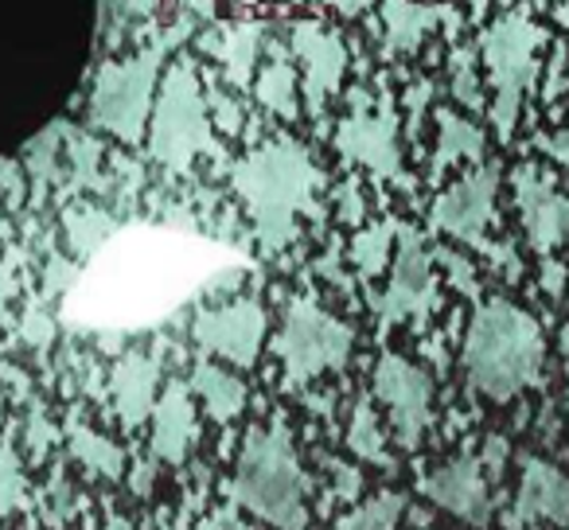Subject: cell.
I'll use <instances>...</instances> for the list:
<instances>
[{
  "instance_id": "6da1fadb",
  "label": "cell",
  "mask_w": 569,
  "mask_h": 530,
  "mask_svg": "<svg viewBox=\"0 0 569 530\" xmlns=\"http://www.w3.org/2000/svg\"><path fill=\"white\" fill-rule=\"evenodd\" d=\"M234 191L242 196L246 211L253 219L261 250L277 253L297 238L301 214L317 211L320 168L312 164L309 149L301 141H266L261 149L246 152L230 172Z\"/></svg>"
},
{
  "instance_id": "7a4b0ae2",
  "label": "cell",
  "mask_w": 569,
  "mask_h": 530,
  "mask_svg": "<svg viewBox=\"0 0 569 530\" xmlns=\"http://www.w3.org/2000/svg\"><path fill=\"white\" fill-rule=\"evenodd\" d=\"M546 340L535 317L511 301H483L468 324L465 371L468 382L491 402H511L542 374Z\"/></svg>"
},
{
  "instance_id": "3957f363",
  "label": "cell",
  "mask_w": 569,
  "mask_h": 530,
  "mask_svg": "<svg viewBox=\"0 0 569 530\" xmlns=\"http://www.w3.org/2000/svg\"><path fill=\"white\" fill-rule=\"evenodd\" d=\"M305 496H309V480L289 429L281 421L250 429L238 449L234 503L277 530H305L309 519Z\"/></svg>"
},
{
  "instance_id": "277c9868",
  "label": "cell",
  "mask_w": 569,
  "mask_h": 530,
  "mask_svg": "<svg viewBox=\"0 0 569 530\" xmlns=\"http://www.w3.org/2000/svg\"><path fill=\"white\" fill-rule=\"evenodd\" d=\"M211 113H207V94L199 82L196 67L188 59L168 67L160 79V94L152 102L149 118V152L157 164L172 168V172H188L196 157L214 149L211 137Z\"/></svg>"
},
{
  "instance_id": "5b68a950",
  "label": "cell",
  "mask_w": 569,
  "mask_h": 530,
  "mask_svg": "<svg viewBox=\"0 0 569 530\" xmlns=\"http://www.w3.org/2000/svg\"><path fill=\"white\" fill-rule=\"evenodd\" d=\"M542 40H546L542 24H535V17H527L522 9L491 20L480 36L483 67H488V79L496 87L491 121H496L503 141L519 126L522 98L530 94V87L538 79V48H542Z\"/></svg>"
},
{
  "instance_id": "8992f818",
  "label": "cell",
  "mask_w": 569,
  "mask_h": 530,
  "mask_svg": "<svg viewBox=\"0 0 569 530\" xmlns=\"http://www.w3.org/2000/svg\"><path fill=\"white\" fill-rule=\"evenodd\" d=\"M176 36L149 43L137 56L121 59V63H106L90 90V118L113 133L118 141L137 144L149 129L152 118V98H157L160 67H164L168 51H172Z\"/></svg>"
},
{
  "instance_id": "52a82bcc",
  "label": "cell",
  "mask_w": 569,
  "mask_h": 530,
  "mask_svg": "<svg viewBox=\"0 0 569 530\" xmlns=\"http://www.w3.org/2000/svg\"><path fill=\"white\" fill-rule=\"evenodd\" d=\"M351 343H356V332L343 320H336L309 297H293L284 309L281 336H277V359L284 367V379L305 387L320 374L340 371L351 356Z\"/></svg>"
},
{
  "instance_id": "ba28073f",
  "label": "cell",
  "mask_w": 569,
  "mask_h": 530,
  "mask_svg": "<svg viewBox=\"0 0 569 530\" xmlns=\"http://www.w3.org/2000/svg\"><path fill=\"white\" fill-rule=\"evenodd\" d=\"M441 304L433 278V253H429L426 238L410 227H398L395 261H390V286L387 293L375 301L382 328L395 324H421L429 320Z\"/></svg>"
},
{
  "instance_id": "9c48e42d",
  "label": "cell",
  "mask_w": 569,
  "mask_h": 530,
  "mask_svg": "<svg viewBox=\"0 0 569 530\" xmlns=\"http://www.w3.org/2000/svg\"><path fill=\"white\" fill-rule=\"evenodd\" d=\"M336 149L340 157L363 164L367 172L382 180H402V149H398V113L390 94H379L375 102L359 98L356 110L336 129Z\"/></svg>"
},
{
  "instance_id": "30bf717a",
  "label": "cell",
  "mask_w": 569,
  "mask_h": 530,
  "mask_svg": "<svg viewBox=\"0 0 569 530\" xmlns=\"http://www.w3.org/2000/svg\"><path fill=\"white\" fill-rule=\"evenodd\" d=\"M375 394L387 406L390 426L406 449H418L433 421V379L426 367L402 356H382L375 367Z\"/></svg>"
},
{
  "instance_id": "8fae6325",
  "label": "cell",
  "mask_w": 569,
  "mask_h": 530,
  "mask_svg": "<svg viewBox=\"0 0 569 530\" xmlns=\"http://www.w3.org/2000/svg\"><path fill=\"white\" fill-rule=\"evenodd\" d=\"M191 336L207 356L222 359L230 367H253L261 356V343H266V309L250 297L214 304V309L199 312Z\"/></svg>"
},
{
  "instance_id": "7c38bea8",
  "label": "cell",
  "mask_w": 569,
  "mask_h": 530,
  "mask_svg": "<svg viewBox=\"0 0 569 530\" xmlns=\"http://www.w3.org/2000/svg\"><path fill=\"white\" fill-rule=\"evenodd\" d=\"M496 196H499V168L480 164L468 176H460L445 196H437L429 222L437 230H445L449 238L468 246H488V222L496 214Z\"/></svg>"
},
{
  "instance_id": "4fadbf2b",
  "label": "cell",
  "mask_w": 569,
  "mask_h": 530,
  "mask_svg": "<svg viewBox=\"0 0 569 530\" xmlns=\"http://www.w3.org/2000/svg\"><path fill=\"white\" fill-rule=\"evenodd\" d=\"M289 56L301 63V90L309 98V110L320 113L328 98L343 87L348 43L320 20H293L289 24Z\"/></svg>"
},
{
  "instance_id": "5bb4252c",
  "label": "cell",
  "mask_w": 569,
  "mask_h": 530,
  "mask_svg": "<svg viewBox=\"0 0 569 530\" xmlns=\"http://www.w3.org/2000/svg\"><path fill=\"white\" fill-rule=\"evenodd\" d=\"M515 207L522 230L538 253H553L569 242V191H561L538 164H519L511 172Z\"/></svg>"
},
{
  "instance_id": "9a60e30c",
  "label": "cell",
  "mask_w": 569,
  "mask_h": 530,
  "mask_svg": "<svg viewBox=\"0 0 569 530\" xmlns=\"http://www.w3.org/2000/svg\"><path fill=\"white\" fill-rule=\"evenodd\" d=\"M426 499H433L437 507H445L449 514H457L460 522L472 527H488L491 519V491H488V464L480 457H457L452 464L437 468L421 483Z\"/></svg>"
},
{
  "instance_id": "2e32d148",
  "label": "cell",
  "mask_w": 569,
  "mask_h": 530,
  "mask_svg": "<svg viewBox=\"0 0 569 530\" xmlns=\"http://www.w3.org/2000/svg\"><path fill=\"white\" fill-rule=\"evenodd\" d=\"M199 421H196V398L188 382H168L164 394L152 406V460L157 464H183L188 452L196 449Z\"/></svg>"
},
{
  "instance_id": "e0dca14e",
  "label": "cell",
  "mask_w": 569,
  "mask_h": 530,
  "mask_svg": "<svg viewBox=\"0 0 569 530\" xmlns=\"http://www.w3.org/2000/svg\"><path fill=\"white\" fill-rule=\"evenodd\" d=\"M553 522V527H566L569 522V476L561 468H553L550 460L530 457L522 464L519 480V499H515L511 527L519 530L522 522Z\"/></svg>"
},
{
  "instance_id": "ac0fdd59",
  "label": "cell",
  "mask_w": 569,
  "mask_h": 530,
  "mask_svg": "<svg viewBox=\"0 0 569 530\" xmlns=\"http://www.w3.org/2000/svg\"><path fill=\"white\" fill-rule=\"evenodd\" d=\"M157 387H160L157 356H144V351L121 356L110 371V398L118 418L126 426H144L152 418V406H157Z\"/></svg>"
},
{
  "instance_id": "d6986e66",
  "label": "cell",
  "mask_w": 569,
  "mask_h": 530,
  "mask_svg": "<svg viewBox=\"0 0 569 530\" xmlns=\"http://www.w3.org/2000/svg\"><path fill=\"white\" fill-rule=\"evenodd\" d=\"M382 48L387 56H413L429 32L441 24L449 9L445 4H421V0H382Z\"/></svg>"
},
{
  "instance_id": "ffe728a7",
  "label": "cell",
  "mask_w": 569,
  "mask_h": 530,
  "mask_svg": "<svg viewBox=\"0 0 569 530\" xmlns=\"http://www.w3.org/2000/svg\"><path fill=\"white\" fill-rule=\"evenodd\" d=\"M266 24H253V20H242V24H227L219 36L211 40V51L219 56L222 74H227L230 87L246 90L253 82V67H258V51L266 43Z\"/></svg>"
},
{
  "instance_id": "44dd1931",
  "label": "cell",
  "mask_w": 569,
  "mask_h": 530,
  "mask_svg": "<svg viewBox=\"0 0 569 530\" xmlns=\"http://www.w3.org/2000/svg\"><path fill=\"white\" fill-rule=\"evenodd\" d=\"M191 394L203 402V410L211 413L214 421H234L238 413L246 410V387L234 371H227L222 363H211V359H199L191 367Z\"/></svg>"
},
{
  "instance_id": "7402d4cb",
  "label": "cell",
  "mask_w": 569,
  "mask_h": 530,
  "mask_svg": "<svg viewBox=\"0 0 569 530\" xmlns=\"http://www.w3.org/2000/svg\"><path fill=\"white\" fill-rule=\"evenodd\" d=\"M437 152H433V176H441L445 168L460 164V160H483L488 152V137L476 121L460 118L457 110H437Z\"/></svg>"
},
{
  "instance_id": "603a6c76",
  "label": "cell",
  "mask_w": 569,
  "mask_h": 530,
  "mask_svg": "<svg viewBox=\"0 0 569 530\" xmlns=\"http://www.w3.org/2000/svg\"><path fill=\"white\" fill-rule=\"evenodd\" d=\"M253 98H258L269 113H277V118H284V121H293L297 113H301V102H297V98H301V74H297V67L289 63L281 51L258 71V79H253Z\"/></svg>"
},
{
  "instance_id": "cb8c5ba5",
  "label": "cell",
  "mask_w": 569,
  "mask_h": 530,
  "mask_svg": "<svg viewBox=\"0 0 569 530\" xmlns=\"http://www.w3.org/2000/svg\"><path fill=\"white\" fill-rule=\"evenodd\" d=\"M67 449H71V457L79 460L82 468H90V472L102 476V480H121V472H126V452H121L110 437H102L98 429H90L87 421H79V418L67 421Z\"/></svg>"
},
{
  "instance_id": "d4e9b609",
  "label": "cell",
  "mask_w": 569,
  "mask_h": 530,
  "mask_svg": "<svg viewBox=\"0 0 569 530\" xmlns=\"http://www.w3.org/2000/svg\"><path fill=\"white\" fill-rule=\"evenodd\" d=\"M395 246H398V222L387 219V222H375V227L359 230V234L351 238L348 258L359 270V278L375 281L382 270H387L390 261H395Z\"/></svg>"
},
{
  "instance_id": "484cf974",
  "label": "cell",
  "mask_w": 569,
  "mask_h": 530,
  "mask_svg": "<svg viewBox=\"0 0 569 530\" xmlns=\"http://www.w3.org/2000/svg\"><path fill=\"white\" fill-rule=\"evenodd\" d=\"M63 227H67V242L79 258H90L106 238L118 230V219L110 211H98V207H71L63 214Z\"/></svg>"
},
{
  "instance_id": "4316f807",
  "label": "cell",
  "mask_w": 569,
  "mask_h": 530,
  "mask_svg": "<svg viewBox=\"0 0 569 530\" xmlns=\"http://www.w3.org/2000/svg\"><path fill=\"white\" fill-rule=\"evenodd\" d=\"M348 449L356 452L359 460H371V464H382L387 457V441H382V426H379V413H375V406L359 402L356 410H351V421H348Z\"/></svg>"
},
{
  "instance_id": "83f0119b",
  "label": "cell",
  "mask_w": 569,
  "mask_h": 530,
  "mask_svg": "<svg viewBox=\"0 0 569 530\" xmlns=\"http://www.w3.org/2000/svg\"><path fill=\"white\" fill-rule=\"evenodd\" d=\"M398 519H402V499L379 496V499H367L351 514H343L336 522V530H398Z\"/></svg>"
},
{
  "instance_id": "f1b7e54d",
  "label": "cell",
  "mask_w": 569,
  "mask_h": 530,
  "mask_svg": "<svg viewBox=\"0 0 569 530\" xmlns=\"http://www.w3.org/2000/svg\"><path fill=\"white\" fill-rule=\"evenodd\" d=\"M0 507H4V511H28V507H32L24 464H20L9 444H0Z\"/></svg>"
},
{
  "instance_id": "f546056e",
  "label": "cell",
  "mask_w": 569,
  "mask_h": 530,
  "mask_svg": "<svg viewBox=\"0 0 569 530\" xmlns=\"http://www.w3.org/2000/svg\"><path fill=\"white\" fill-rule=\"evenodd\" d=\"M59 141H63V126H51L40 141H32V160H28V168H32L36 191H43L59 176V157H63Z\"/></svg>"
},
{
  "instance_id": "4dcf8cb0",
  "label": "cell",
  "mask_w": 569,
  "mask_h": 530,
  "mask_svg": "<svg viewBox=\"0 0 569 530\" xmlns=\"http://www.w3.org/2000/svg\"><path fill=\"white\" fill-rule=\"evenodd\" d=\"M20 340H24L28 348H51V340H56V317H51L43 304H32V309L20 317Z\"/></svg>"
},
{
  "instance_id": "1f68e13d",
  "label": "cell",
  "mask_w": 569,
  "mask_h": 530,
  "mask_svg": "<svg viewBox=\"0 0 569 530\" xmlns=\"http://www.w3.org/2000/svg\"><path fill=\"white\" fill-rule=\"evenodd\" d=\"M452 98H457L460 106H480V79H476L472 71V56L468 51H457L452 56Z\"/></svg>"
},
{
  "instance_id": "d6a6232c",
  "label": "cell",
  "mask_w": 569,
  "mask_h": 530,
  "mask_svg": "<svg viewBox=\"0 0 569 530\" xmlns=\"http://www.w3.org/2000/svg\"><path fill=\"white\" fill-rule=\"evenodd\" d=\"M71 503H74L71 480H67V472H56V476H51V483H48V491H43V511H48V519L59 527V522L71 514Z\"/></svg>"
},
{
  "instance_id": "836d02e7",
  "label": "cell",
  "mask_w": 569,
  "mask_h": 530,
  "mask_svg": "<svg viewBox=\"0 0 569 530\" xmlns=\"http://www.w3.org/2000/svg\"><path fill=\"white\" fill-rule=\"evenodd\" d=\"M207 113H211V126H219L222 133H238V129H242V106L230 94L207 98Z\"/></svg>"
},
{
  "instance_id": "e575fe53",
  "label": "cell",
  "mask_w": 569,
  "mask_h": 530,
  "mask_svg": "<svg viewBox=\"0 0 569 530\" xmlns=\"http://www.w3.org/2000/svg\"><path fill=\"white\" fill-rule=\"evenodd\" d=\"M24 437H28V449L36 452V457H43V452L51 449V444H56V426H51L48 421V413L40 410V406H36L32 413H28V421H24Z\"/></svg>"
},
{
  "instance_id": "d590c367",
  "label": "cell",
  "mask_w": 569,
  "mask_h": 530,
  "mask_svg": "<svg viewBox=\"0 0 569 530\" xmlns=\"http://www.w3.org/2000/svg\"><path fill=\"white\" fill-rule=\"evenodd\" d=\"M437 261L445 266V273H449V281L460 289V293H476V270H472V261H465L457 250H437Z\"/></svg>"
},
{
  "instance_id": "8d00e7d4",
  "label": "cell",
  "mask_w": 569,
  "mask_h": 530,
  "mask_svg": "<svg viewBox=\"0 0 569 530\" xmlns=\"http://www.w3.org/2000/svg\"><path fill=\"white\" fill-rule=\"evenodd\" d=\"M74 278H79V266H71L67 258H51L48 270H43V297H59L63 289L74 286Z\"/></svg>"
},
{
  "instance_id": "74e56055",
  "label": "cell",
  "mask_w": 569,
  "mask_h": 530,
  "mask_svg": "<svg viewBox=\"0 0 569 530\" xmlns=\"http://www.w3.org/2000/svg\"><path fill=\"white\" fill-rule=\"evenodd\" d=\"M538 149H542L550 160H558V164L569 172V129H558V133H550V137H538Z\"/></svg>"
},
{
  "instance_id": "f35d334b",
  "label": "cell",
  "mask_w": 569,
  "mask_h": 530,
  "mask_svg": "<svg viewBox=\"0 0 569 530\" xmlns=\"http://www.w3.org/2000/svg\"><path fill=\"white\" fill-rule=\"evenodd\" d=\"M0 188H9V196L24 199V168L17 164V160H0Z\"/></svg>"
},
{
  "instance_id": "ab89813d",
  "label": "cell",
  "mask_w": 569,
  "mask_h": 530,
  "mask_svg": "<svg viewBox=\"0 0 569 530\" xmlns=\"http://www.w3.org/2000/svg\"><path fill=\"white\" fill-rule=\"evenodd\" d=\"M340 214H343V222L363 219V196H359V183H348V188L340 191Z\"/></svg>"
},
{
  "instance_id": "60d3db41",
  "label": "cell",
  "mask_w": 569,
  "mask_h": 530,
  "mask_svg": "<svg viewBox=\"0 0 569 530\" xmlns=\"http://www.w3.org/2000/svg\"><path fill=\"white\" fill-rule=\"evenodd\" d=\"M203 530H250V527H246L242 514H238L234 507H219V511L203 522Z\"/></svg>"
},
{
  "instance_id": "b9f144b4",
  "label": "cell",
  "mask_w": 569,
  "mask_h": 530,
  "mask_svg": "<svg viewBox=\"0 0 569 530\" xmlns=\"http://www.w3.org/2000/svg\"><path fill=\"white\" fill-rule=\"evenodd\" d=\"M429 94H433V82H418V87H413V94H410V133L421 126V110H426Z\"/></svg>"
},
{
  "instance_id": "7bdbcfd3",
  "label": "cell",
  "mask_w": 569,
  "mask_h": 530,
  "mask_svg": "<svg viewBox=\"0 0 569 530\" xmlns=\"http://www.w3.org/2000/svg\"><path fill=\"white\" fill-rule=\"evenodd\" d=\"M12 293H17V273H12V266H0V320L9 312Z\"/></svg>"
},
{
  "instance_id": "ee69618b",
  "label": "cell",
  "mask_w": 569,
  "mask_h": 530,
  "mask_svg": "<svg viewBox=\"0 0 569 530\" xmlns=\"http://www.w3.org/2000/svg\"><path fill=\"white\" fill-rule=\"evenodd\" d=\"M542 281H546V293H553V297H558V293H561V281H566V270H561L558 261H546V273H542Z\"/></svg>"
},
{
  "instance_id": "f6af8a7d",
  "label": "cell",
  "mask_w": 569,
  "mask_h": 530,
  "mask_svg": "<svg viewBox=\"0 0 569 530\" xmlns=\"http://www.w3.org/2000/svg\"><path fill=\"white\" fill-rule=\"evenodd\" d=\"M325 4H332V9L343 12V17H359V12H363L371 0H325Z\"/></svg>"
},
{
  "instance_id": "bcb514c9",
  "label": "cell",
  "mask_w": 569,
  "mask_h": 530,
  "mask_svg": "<svg viewBox=\"0 0 569 530\" xmlns=\"http://www.w3.org/2000/svg\"><path fill=\"white\" fill-rule=\"evenodd\" d=\"M553 17H558V24H561V28H569V0L553 9Z\"/></svg>"
},
{
  "instance_id": "7dc6e473",
  "label": "cell",
  "mask_w": 569,
  "mask_h": 530,
  "mask_svg": "<svg viewBox=\"0 0 569 530\" xmlns=\"http://www.w3.org/2000/svg\"><path fill=\"white\" fill-rule=\"evenodd\" d=\"M4 238H9V222L0 219V242H4Z\"/></svg>"
}]
</instances>
